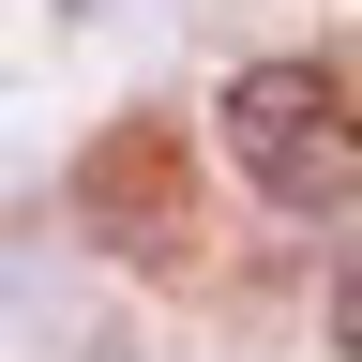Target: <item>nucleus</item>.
I'll return each instance as SVG.
<instances>
[{"label":"nucleus","instance_id":"1","mask_svg":"<svg viewBox=\"0 0 362 362\" xmlns=\"http://www.w3.org/2000/svg\"><path fill=\"white\" fill-rule=\"evenodd\" d=\"M226 151H242V181L272 211H362V121H347V90L302 76V61L226 76Z\"/></svg>","mask_w":362,"mask_h":362}]
</instances>
